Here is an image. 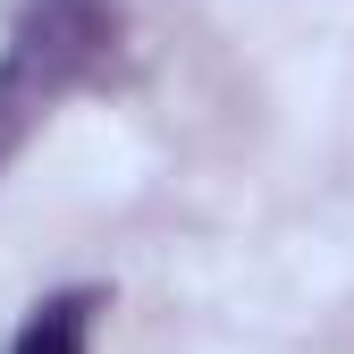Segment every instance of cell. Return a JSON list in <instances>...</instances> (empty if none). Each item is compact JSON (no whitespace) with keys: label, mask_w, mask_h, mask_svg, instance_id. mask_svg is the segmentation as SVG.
<instances>
[{"label":"cell","mask_w":354,"mask_h":354,"mask_svg":"<svg viewBox=\"0 0 354 354\" xmlns=\"http://www.w3.org/2000/svg\"><path fill=\"white\" fill-rule=\"evenodd\" d=\"M127 9L118 0H26L0 42V169H9L68 93H84L118 59Z\"/></svg>","instance_id":"obj_1"},{"label":"cell","mask_w":354,"mask_h":354,"mask_svg":"<svg viewBox=\"0 0 354 354\" xmlns=\"http://www.w3.org/2000/svg\"><path fill=\"white\" fill-rule=\"evenodd\" d=\"M102 313H110V295H102V287H59V295H42L34 313L17 321L9 354H93Z\"/></svg>","instance_id":"obj_2"}]
</instances>
